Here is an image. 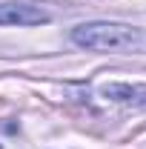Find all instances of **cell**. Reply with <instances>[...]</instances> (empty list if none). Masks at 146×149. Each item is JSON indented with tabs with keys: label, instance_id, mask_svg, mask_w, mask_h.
<instances>
[{
	"label": "cell",
	"instance_id": "cell-1",
	"mask_svg": "<svg viewBox=\"0 0 146 149\" xmlns=\"http://www.w3.org/2000/svg\"><path fill=\"white\" fill-rule=\"evenodd\" d=\"M72 43L89 52H117V55H143L146 52V29L132 23L95 20L72 29Z\"/></svg>",
	"mask_w": 146,
	"mask_h": 149
},
{
	"label": "cell",
	"instance_id": "cell-2",
	"mask_svg": "<svg viewBox=\"0 0 146 149\" xmlns=\"http://www.w3.org/2000/svg\"><path fill=\"white\" fill-rule=\"evenodd\" d=\"M49 12L32 3H0V26H43Z\"/></svg>",
	"mask_w": 146,
	"mask_h": 149
},
{
	"label": "cell",
	"instance_id": "cell-3",
	"mask_svg": "<svg viewBox=\"0 0 146 149\" xmlns=\"http://www.w3.org/2000/svg\"><path fill=\"white\" fill-rule=\"evenodd\" d=\"M103 97H109V100H115V103H123V106L146 109V86H132V83H106V86H103Z\"/></svg>",
	"mask_w": 146,
	"mask_h": 149
},
{
	"label": "cell",
	"instance_id": "cell-4",
	"mask_svg": "<svg viewBox=\"0 0 146 149\" xmlns=\"http://www.w3.org/2000/svg\"><path fill=\"white\" fill-rule=\"evenodd\" d=\"M0 149H3V146H0Z\"/></svg>",
	"mask_w": 146,
	"mask_h": 149
}]
</instances>
